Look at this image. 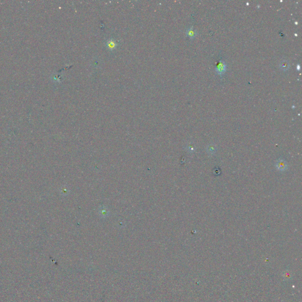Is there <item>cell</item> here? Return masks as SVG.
Returning <instances> with one entry per match:
<instances>
[{
  "label": "cell",
  "instance_id": "cell-1",
  "mask_svg": "<svg viewBox=\"0 0 302 302\" xmlns=\"http://www.w3.org/2000/svg\"><path fill=\"white\" fill-rule=\"evenodd\" d=\"M226 70H227V65L225 61L222 60H220L218 62L217 66L216 67L215 69L216 73L219 76H221L226 73Z\"/></svg>",
  "mask_w": 302,
  "mask_h": 302
},
{
  "label": "cell",
  "instance_id": "cell-2",
  "mask_svg": "<svg viewBox=\"0 0 302 302\" xmlns=\"http://www.w3.org/2000/svg\"><path fill=\"white\" fill-rule=\"evenodd\" d=\"M105 45L110 50L112 51L116 49L118 46V43L113 38H110L108 40H106L105 43Z\"/></svg>",
  "mask_w": 302,
  "mask_h": 302
},
{
  "label": "cell",
  "instance_id": "cell-3",
  "mask_svg": "<svg viewBox=\"0 0 302 302\" xmlns=\"http://www.w3.org/2000/svg\"><path fill=\"white\" fill-rule=\"evenodd\" d=\"M185 34L189 38L193 39L198 35V31L196 30L193 28V27H191L186 30Z\"/></svg>",
  "mask_w": 302,
  "mask_h": 302
},
{
  "label": "cell",
  "instance_id": "cell-4",
  "mask_svg": "<svg viewBox=\"0 0 302 302\" xmlns=\"http://www.w3.org/2000/svg\"><path fill=\"white\" fill-rule=\"evenodd\" d=\"M279 67L281 70L286 72L290 68V64L287 60H283L280 63Z\"/></svg>",
  "mask_w": 302,
  "mask_h": 302
},
{
  "label": "cell",
  "instance_id": "cell-5",
  "mask_svg": "<svg viewBox=\"0 0 302 302\" xmlns=\"http://www.w3.org/2000/svg\"><path fill=\"white\" fill-rule=\"evenodd\" d=\"M277 167L280 170H284L286 168V164L283 161H279L277 163Z\"/></svg>",
  "mask_w": 302,
  "mask_h": 302
}]
</instances>
